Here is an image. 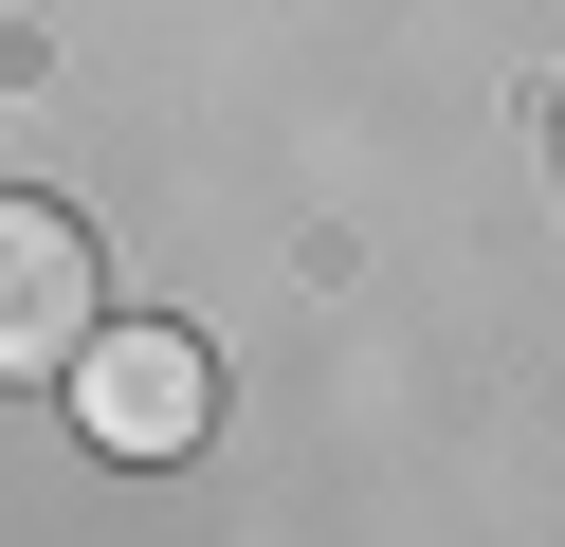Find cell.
Instances as JSON below:
<instances>
[{"label": "cell", "mask_w": 565, "mask_h": 547, "mask_svg": "<svg viewBox=\"0 0 565 547\" xmlns=\"http://www.w3.org/2000/svg\"><path fill=\"white\" fill-rule=\"evenodd\" d=\"M92 311H110L92 219H74V201H38V182H0V383H55V365L92 347Z\"/></svg>", "instance_id": "obj_2"}, {"label": "cell", "mask_w": 565, "mask_h": 547, "mask_svg": "<svg viewBox=\"0 0 565 547\" xmlns=\"http://www.w3.org/2000/svg\"><path fill=\"white\" fill-rule=\"evenodd\" d=\"M55 383H74L92 456H128V474H164V456L220 438V365H201V328H164V311H92V347L55 365Z\"/></svg>", "instance_id": "obj_1"}]
</instances>
